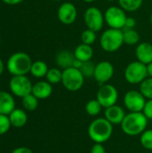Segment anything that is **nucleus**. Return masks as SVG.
I'll return each instance as SVG.
<instances>
[{
	"label": "nucleus",
	"instance_id": "obj_18",
	"mask_svg": "<svg viewBox=\"0 0 152 153\" xmlns=\"http://www.w3.org/2000/svg\"><path fill=\"white\" fill-rule=\"evenodd\" d=\"M8 117H9L12 126L15 128L23 127L28 121L27 113L24 109H22V108H14L8 115Z\"/></svg>",
	"mask_w": 152,
	"mask_h": 153
},
{
	"label": "nucleus",
	"instance_id": "obj_25",
	"mask_svg": "<svg viewBox=\"0 0 152 153\" xmlns=\"http://www.w3.org/2000/svg\"><path fill=\"white\" fill-rule=\"evenodd\" d=\"M101 109H102V106L97 99L89 100L85 106V111L90 117L98 116L101 112Z\"/></svg>",
	"mask_w": 152,
	"mask_h": 153
},
{
	"label": "nucleus",
	"instance_id": "obj_26",
	"mask_svg": "<svg viewBox=\"0 0 152 153\" xmlns=\"http://www.w3.org/2000/svg\"><path fill=\"white\" fill-rule=\"evenodd\" d=\"M62 75L63 71L58 68H51L48 69L46 75V79L51 84H57L62 82Z\"/></svg>",
	"mask_w": 152,
	"mask_h": 153
},
{
	"label": "nucleus",
	"instance_id": "obj_16",
	"mask_svg": "<svg viewBox=\"0 0 152 153\" xmlns=\"http://www.w3.org/2000/svg\"><path fill=\"white\" fill-rule=\"evenodd\" d=\"M137 60L144 65H149L152 62V45L149 42L140 43L135 49Z\"/></svg>",
	"mask_w": 152,
	"mask_h": 153
},
{
	"label": "nucleus",
	"instance_id": "obj_20",
	"mask_svg": "<svg viewBox=\"0 0 152 153\" xmlns=\"http://www.w3.org/2000/svg\"><path fill=\"white\" fill-rule=\"evenodd\" d=\"M74 58H75L74 54L71 52L70 50H62L56 55V62L59 67L65 70V69L73 67V63Z\"/></svg>",
	"mask_w": 152,
	"mask_h": 153
},
{
	"label": "nucleus",
	"instance_id": "obj_38",
	"mask_svg": "<svg viewBox=\"0 0 152 153\" xmlns=\"http://www.w3.org/2000/svg\"><path fill=\"white\" fill-rule=\"evenodd\" d=\"M147 72H148V77L152 78V62L147 65Z\"/></svg>",
	"mask_w": 152,
	"mask_h": 153
},
{
	"label": "nucleus",
	"instance_id": "obj_21",
	"mask_svg": "<svg viewBox=\"0 0 152 153\" xmlns=\"http://www.w3.org/2000/svg\"><path fill=\"white\" fill-rule=\"evenodd\" d=\"M47 71H48L47 65L44 61L38 60L32 63L30 73L31 74L32 76L36 78H42V77H46Z\"/></svg>",
	"mask_w": 152,
	"mask_h": 153
},
{
	"label": "nucleus",
	"instance_id": "obj_2",
	"mask_svg": "<svg viewBox=\"0 0 152 153\" xmlns=\"http://www.w3.org/2000/svg\"><path fill=\"white\" fill-rule=\"evenodd\" d=\"M113 134V125L105 117L94 119L88 127L89 137L95 143H104L108 142Z\"/></svg>",
	"mask_w": 152,
	"mask_h": 153
},
{
	"label": "nucleus",
	"instance_id": "obj_1",
	"mask_svg": "<svg viewBox=\"0 0 152 153\" xmlns=\"http://www.w3.org/2000/svg\"><path fill=\"white\" fill-rule=\"evenodd\" d=\"M148 120L142 112H130L121 123L122 131L129 136L141 135L147 128Z\"/></svg>",
	"mask_w": 152,
	"mask_h": 153
},
{
	"label": "nucleus",
	"instance_id": "obj_32",
	"mask_svg": "<svg viewBox=\"0 0 152 153\" xmlns=\"http://www.w3.org/2000/svg\"><path fill=\"white\" fill-rule=\"evenodd\" d=\"M142 113L149 120H152V100H148L146 101Z\"/></svg>",
	"mask_w": 152,
	"mask_h": 153
},
{
	"label": "nucleus",
	"instance_id": "obj_31",
	"mask_svg": "<svg viewBox=\"0 0 152 153\" xmlns=\"http://www.w3.org/2000/svg\"><path fill=\"white\" fill-rule=\"evenodd\" d=\"M12 126L9 117L7 115H2L0 114V135L5 134L10 127Z\"/></svg>",
	"mask_w": 152,
	"mask_h": 153
},
{
	"label": "nucleus",
	"instance_id": "obj_8",
	"mask_svg": "<svg viewBox=\"0 0 152 153\" xmlns=\"http://www.w3.org/2000/svg\"><path fill=\"white\" fill-rule=\"evenodd\" d=\"M105 22L112 29L122 30L125 27L126 21L125 11L120 6H110L108 7L105 13Z\"/></svg>",
	"mask_w": 152,
	"mask_h": 153
},
{
	"label": "nucleus",
	"instance_id": "obj_4",
	"mask_svg": "<svg viewBox=\"0 0 152 153\" xmlns=\"http://www.w3.org/2000/svg\"><path fill=\"white\" fill-rule=\"evenodd\" d=\"M101 48L108 53H113L121 48L124 43L123 30L109 28L106 30L100 37Z\"/></svg>",
	"mask_w": 152,
	"mask_h": 153
},
{
	"label": "nucleus",
	"instance_id": "obj_9",
	"mask_svg": "<svg viewBox=\"0 0 152 153\" xmlns=\"http://www.w3.org/2000/svg\"><path fill=\"white\" fill-rule=\"evenodd\" d=\"M84 23L88 29H90L96 32L101 30L105 23L104 13L98 7H89L84 12L83 15Z\"/></svg>",
	"mask_w": 152,
	"mask_h": 153
},
{
	"label": "nucleus",
	"instance_id": "obj_39",
	"mask_svg": "<svg viewBox=\"0 0 152 153\" xmlns=\"http://www.w3.org/2000/svg\"><path fill=\"white\" fill-rule=\"evenodd\" d=\"M4 63H3L2 59L0 58V76L2 75V74L4 72Z\"/></svg>",
	"mask_w": 152,
	"mask_h": 153
},
{
	"label": "nucleus",
	"instance_id": "obj_15",
	"mask_svg": "<svg viewBox=\"0 0 152 153\" xmlns=\"http://www.w3.org/2000/svg\"><path fill=\"white\" fill-rule=\"evenodd\" d=\"M53 92L52 84L47 81H39L32 87L31 93L39 100H46L51 96Z\"/></svg>",
	"mask_w": 152,
	"mask_h": 153
},
{
	"label": "nucleus",
	"instance_id": "obj_36",
	"mask_svg": "<svg viewBox=\"0 0 152 153\" xmlns=\"http://www.w3.org/2000/svg\"><path fill=\"white\" fill-rule=\"evenodd\" d=\"M82 63H83V62H82L81 60H79V59H77V58H74L73 63V67H74V68H76V69H81V67H82Z\"/></svg>",
	"mask_w": 152,
	"mask_h": 153
},
{
	"label": "nucleus",
	"instance_id": "obj_13",
	"mask_svg": "<svg viewBox=\"0 0 152 153\" xmlns=\"http://www.w3.org/2000/svg\"><path fill=\"white\" fill-rule=\"evenodd\" d=\"M58 20L65 25L73 24L77 18V8L70 2L63 3L57 10Z\"/></svg>",
	"mask_w": 152,
	"mask_h": 153
},
{
	"label": "nucleus",
	"instance_id": "obj_34",
	"mask_svg": "<svg viewBox=\"0 0 152 153\" xmlns=\"http://www.w3.org/2000/svg\"><path fill=\"white\" fill-rule=\"evenodd\" d=\"M136 26V20L133 17H127L124 29H134Z\"/></svg>",
	"mask_w": 152,
	"mask_h": 153
},
{
	"label": "nucleus",
	"instance_id": "obj_24",
	"mask_svg": "<svg viewBox=\"0 0 152 153\" xmlns=\"http://www.w3.org/2000/svg\"><path fill=\"white\" fill-rule=\"evenodd\" d=\"M119 6L127 12H135L141 8L143 0H117Z\"/></svg>",
	"mask_w": 152,
	"mask_h": 153
},
{
	"label": "nucleus",
	"instance_id": "obj_23",
	"mask_svg": "<svg viewBox=\"0 0 152 153\" xmlns=\"http://www.w3.org/2000/svg\"><path fill=\"white\" fill-rule=\"evenodd\" d=\"M22 104L24 110L31 112L37 109L39 106V99H37L32 93H30L22 98Z\"/></svg>",
	"mask_w": 152,
	"mask_h": 153
},
{
	"label": "nucleus",
	"instance_id": "obj_3",
	"mask_svg": "<svg viewBox=\"0 0 152 153\" xmlns=\"http://www.w3.org/2000/svg\"><path fill=\"white\" fill-rule=\"evenodd\" d=\"M32 61L30 56L24 52H17L13 54L7 60L6 68L9 74L14 75H26L30 73Z\"/></svg>",
	"mask_w": 152,
	"mask_h": 153
},
{
	"label": "nucleus",
	"instance_id": "obj_10",
	"mask_svg": "<svg viewBox=\"0 0 152 153\" xmlns=\"http://www.w3.org/2000/svg\"><path fill=\"white\" fill-rule=\"evenodd\" d=\"M118 97L119 94L116 88L108 83L100 85L97 92V100L104 108L116 105L118 100Z\"/></svg>",
	"mask_w": 152,
	"mask_h": 153
},
{
	"label": "nucleus",
	"instance_id": "obj_44",
	"mask_svg": "<svg viewBox=\"0 0 152 153\" xmlns=\"http://www.w3.org/2000/svg\"><path fill=\"white\" fill-rule=\"evenodd\" d=\"M0 43H1V40H0Z\"/></svg>",
	"mask_w": 152,
	"mask_h": 153
},
{
	"label": "nucleus",
	"instance_id": "obj_41",
	"mask_svg": "<svg viewBox=\"0 0 152 153\" xmlns=\"http://www.w3.org/2000/svg\"><path fill=\"white\" fill-rule=\"evenodd\" d=\"M151 25H152V13H151Z\"/></svg>",
	"mask_w": 152,
	"mask_h": 153
},
{
	"label": "nucleus",
	"instance_id": "obj_29",
	"mask_svg": "<svg viewBox=\"0 0 152 153\" xmlns=\"http://www.w3.org/2000/svg\"><path fill=\"white\" fill-rule=\"evenodd\" d=\"M81 39H82V43L92 46L97 39L96 31H94L90 29H87V30H83L81 35Z\"/></svg>",
	"mask_w": 152,
	"mask_h": 153
},
{
	"label": "nucleus",
	"instance_id": "obj_37",
	"mask_svg": "<svg viewBox=\"0 0 152 153\" xmlns=\"http://www.w3.org/2000/svg\"><path fill=\"white\" fill-rule=\"evenodd\" d=\"M4 3H5V4H12V5H13V4H20V3H22L23 0H2Z\"/></svg>",
	"mask_w": 152,
	"mask_h": 153
},
{
	"label": "nucleus",
	"instance_id": "obj_27",
	"mask_svg": "<svg viewBox=\"0 0 152 153\" xmlns=\"http://www.w3.org/2000/svg\"><path fill=\"white\" fill-rule=\"evenodd\" d=\"M140 91L142 95L148 99L152 100V78L148 77L146 78L141 84H140Z\"/></svg>",
	"mask_w": 152,
	"mask_h": 153
},
{
	"label": "nucleus",
	"instance_id": "obj_42",
	"mask_svg": "<svg viewBox=\"0 0 152 153\" xmlns=\"http://www.w3.org/2000/svg\"><path fill=\"white\" fill-rule=\"evenodd\" d=\"M107 1H108V2H114V1H116V0H107Z\"/></svg>",
	"mask_w": 152,
	"mask_h": 153
},
{
	"label": "nucleus",
	"instance_id": "obj_6",
	"mask_svg": "<svg viewBox=\"0 0 152 153\" xmlns=\"http://www.w3.org/2000/svg\"><path fill=\"white\" fill-rule=\"evenodd\" d=\"M125 78L130 84H141L148 78L147 65L138 60L130 63L125 70Z\"/></svg>",
	"mask_w": 152,
	"mask_h": 153
},
{
	"label": "nucleus",
	"instance_id": "obj_19",
	"mask_svg": "<svg viewBox=\"0 0 152 153\" xmlns=\"http://www.w3.org/2000/svg\"><path fill=\"white\" fill-rule=\"evenodd\" d=\"M75 58L81 60L82 62H86L91 60L94 55V51L91 46L81 43L79 44L73 51Z\"/></svg>",
	"mask_w": 152,
	"mask_h": 153
},
{
	"label": "nucleus",
	"instance_id": "obj_5",
	"mask_svg": "<svg viewBox=\"0 0 152 153\" xmlns=\"http://www.w3.org/2000/svg\"><path fill=\"white\" fill-rule=\"evenodd\" d=\"M85 77L80 69L70 67L63 71L62 82L63 86L69 91H78L84 84Z\"/></svg>",
	"mask_w": 152,
	"mask_h": 153
},
{
	"label": "nucleus",
	"instance_id": "obj_30",
	"mask_svg": "<svg viewBox=\"0 0 152 153\" xmlns=\"http://www.w3.org/2000/svg\"><path fill=\"white\" fill-rule=\"evenodd\" d=\"M95 66L96 65L91 61H86L82 63V65L80 69V71L82 73V74L84 75V77H93L94 75V71H95Z\"/></svg>",
	"mask_w": 152,
	"mask_h": 153
},
{
	"label": "nucleus",
	"instance_id": "obj_12",
	"mask_svg": "<svg viewBox=\"0 0 152 153\" xmlns=\"http://www.w3.org/2000/svg\"><path fill=\"white\" fill-rule=\"evenodd\" d=\"M114 74V65L108 61H101L96 64L93 77L99 85H103L113 78Z\"/></svg>",
	"mask_w": 152,
	"mask_h": 153
},
{
	"label": "nucleus",
	"instance_id": "obj_33",
	"mask_svg": "<svg viewBox=\"0 0 152 153\" xmlns=\"http://www.w3.org/2000/svg\"><path fill=\"white\" fill-rule=\"evenodd\" d=\"M90 153H106V149L103 146V143H95L91 147Z\"/></svg>",
	"mask_w": 152,
	"mask_h": 153
},
{
	"label": "nucleus",
	"instance_id": "obj_22",
	"mask_svg": "<svg viewBox=\"0 0 152 153\" xmlns=\"http://www.w3.org/2000/svg\"><path fill=\"white\" fill-rule=\"evenodd\" d=\"M124 43L128 46H134L140 41V34L134 29H124Z\"/></svg>",
	"mask_w": 152,
	"mask_h": 153
},
{
	"label": "nucleus",
	"instance_id": "obj_11",
	"mask_svg": "<svg viewBox=\"0 0 152 153\" xmlns=\"http://www.w3.org/2000/svg\"><path fill=\"white\" fill-rule=\"evenodd\" d=\"M146 101L140 91H129L124 96V104L130 112H142Z\"/></svg>",
	"mask_w": 152,
	"mask_h": 153
},
{
	"label": "nucleus",
	"instance_id": "obj_7",
	"mask_svg": "<svg viewBox=\"0 0 152 153\" xmlns=\"http://www.w3.org/2000/svg\"><path fill=\"white\" fill-rule=\"evenodd\" d=\"M32 83L26 75H14L9 82L11 92L19 98H23L32 91Z\"/></svg>",
	"mask_w": 152,
	"mask_h": 153
},
{
	"label": "nucleus",
	"instance_id": "obj_43",
	"mask_svg": "<svg viewBox=\"0 0 152 153\" xmlns=\"http://www.w3.org/2000/svg\"><path fill=\"white\" fill-rule=\"evenodd\" d=\"M52 1H55V2H58V1H62V0H52Z\"/></svg>",
	"mask_w": 152,
	"mask_h": 153
},
{
	"label": "nucleus",
	"instance_id": "obj_14",
	"mask_svg": "<svg viewBox=\"0 0 152 153\" xmlns=\"http://www.w3.org/2000/svg\"><path fill=\"white\" fill-rule=\"evenodd\" d=\"M125 115L126 114L124 108L116 104L105 108L104 117L112 125H121L124 118L125 117Z\"/></svg>",
	"mask_w": 152,
	"mask_h": 153
},
{
	"label": "nucleus",
	"instance_id": "obj_40",
	"mask_svg": "<svg viewBox=\"0 0 152 153\" xmlns=\"http://www.w3.org/2000/svg\"><path fill=\"white\" fill-rule=\"evenodd\" d=\"M82 1L85 2V3H92V2H94L96 0H82Z\"/></svg>",
	"mask_w": 152,
	"mask_h": 153
},
{
	"label": "nucleus",
	"instance_id": "obj_17",
	"mask_svg": "<svg viewBox=\"0 0 152 153\" xmlns=\"http://www.w3.org/2000/svg\"><path fill=\"white\" fill-rule=\"evenodd\" d=\"M15 108V100L7 91H0V114L9 115Z\"/></svg>",
	"mask_w": 152,
	"mask_h": 153
},
{
	"label": "nucleus",
	"instance_id": "obj_35",
	"mask_svg": "<svg viewBox=\"0 0 152 153\" xmlns=\"http://www.w3.org/2000/svg\"><path fill=\"white\" fill-rule=\"evenodd\" d=\"M12 153H34L30 148H27V147H18V148H15Z\"/></svg>",
	"mask_w": 152,
	"mask_h": 153
},
{
	"label": "nucleus",
	"instance_id": "obj_28",
	"mask_svg": "<svg viewBox=\"0 0 152 153\" xmlns=\"http://www.w3.org/2000/svg\"><path fill=\"white\" fill-rule=\"evenodd\" d=\"M142 146L149 151H152V129L145 130L140 137Z\"/></svg>",
	"mask_w": 152,
	"mask_h": 153
}]
</instances>
